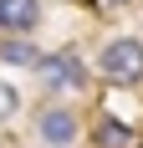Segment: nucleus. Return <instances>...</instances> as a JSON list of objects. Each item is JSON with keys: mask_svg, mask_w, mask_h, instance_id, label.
I'll return each mask as SVG.
<instances>
[{"mask_svg": "<svg viewBox=\"0 0 143 148\" xmlns=\"http://www.w3.org/2000/svg\"><path fill=\"white\" fill-rule=\"evenodd\" d=\"M97 72L107 77V82H118V87L143 82V41H133V36L107 41V46H102V56H97Z\"/></svg>", "mask_w": 143, "mask_h": 148, "instance_id": "1", "label": "nucleus"}, {"mask_svg": "<svg viewBox=\"0 0 143 148\" xmlns=\"http://www.w3.org/2000/svg\"><path fill=\"white\" fill-rule=\"evenodd\" d=\"M36 77H41L46 92H82L87 87V66L82 56H72V51H46L36 61Z\"/></svg>", "mask_w": 143, "mask_h": 148, "instance_id": "2", "label": "nucleus"}, {"mask_svg": "<svg viewBox=\"0 0 143 148\" xmlns=\"http://www.w3.org/2000/svg\"><path fill=\"white\" fill-rule=\"evenodd\" d=\"M36 133L46 138V148H67L82 128H77V112H72L67 102H51V107H41V112H36Z\"/></svg>", "mask_w": 143, "mask_h": 148, "instance_id": "3", "label": "nucleus"}, {"mask_svg": "<svg viewBox=\"0 0 143 148\" xmlns=\"http://www.w3.org/2000/svg\"><path fill=\"white\" fill-rule=\"evenodd\" d=\"M41 21V0H0V31L5 36H31Z\"/></svg>", "mask_w": 143, "mask_h": 148, "instance_id": "4", "label": "nucleus"}, {"mask_svg": "<svg viewBox=\"0 0 143 148\" xmlns=\"http://www.w3.org/2000/svg\"><path fill=\"white\" fill-rule=\"evenodd\" d=\"M92 143H97V148H133V128L118 123L113 112H102L97 128H92Z\"/></svg>", "mask_w": 143, "mask_h": 148, "instance_id": "5", "label": "nucleus"}, {"mask_svg": "<svg viewBox=\"0 0 143 148\" xmlns=\"http://www.w3.org/2000/svg\"><path fill=\"white\" fill-rule=\"evenodd\" d=\"M0 61H5V66H36L41 51H36V41H26V36H5V41H0Z\"/></svg>", "mask_w": 143, "mask_h": 148, "instance_id": "6", "label": "nucleus"}, {"mask_svg": "<svg viewBox=\"0 0 143 148\" xmlns=\"http://www.w3.org/2000/svg\"><path fill=\"white\" fill-rule=\"evenodd\" d=\"M97 5H102V10H128L133 0H97Z\"/></svg>", "mask_w": 143, "mask_h": 148, "instance_id": "7", "label": "nucleus"}]
</instances>
